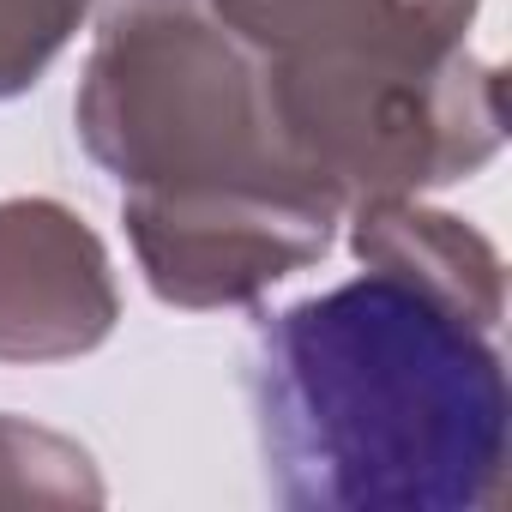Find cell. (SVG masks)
Listing matches in <instances>:
<instances>
[{
    "label": "cell",
    "mask_w": 512,
    "mask_h": 512,
    "mask_svg": "<svg viewBox=\"0 0 512 512\" xmlns=\"http://www.w3.org/2000/svg\"><path fill=\"white\" fill-rule=\"evenodd\" d=\"M73 115L121 181L139 272L163 302L235 308L332 247L344 205L302 169L260 61L205 0H115Z\"/></svg>",
    "instance_id": "cell-1"
},
{
    "label": "cell",
    "mask_w": 512,
    "mask_h": 512,
    "mask_svg": "<svg viewBox=\"0 0 512 512\" xmlns=\"http://www.w3.org/2000/svg\"><path fill=\"white\" fill-rule=\"evenodd\" d=\"M247 398L266 482L302 512H488L512 392L488 326L362 272L260 326Z\"/></svg>",
    "instance_id": "cell-2"
},
{
    "label": "cell",
    "mask_w": 512,
    "mask_h": 512,
    "mask_svg": "<svg viewBox=\"0 0 512 512\" xmlns=\"http://www.w3.org/2000/svg\"><path fill=\"white\" fill-rule=\"evenodd\" d=\"M121 290L103 241L55 199L0 205V362H67L109 338Z\"/></svg>",
    "instance_id": "cell-3"
},
{
    "label": "cell",
    "mask_w": 512,
    "mask_h": 512,
    "mask_svg": "<svg viewBox=\"0 0 512 512\" xmlns=\"http://www.w3.org/2000/svg\"><path fill=\"white\" fill-rule=\"evenodd\" d=\"M356 253L362 266L416 284L452 314L488 332L500 326V253L470 223L428 211L416 199H374V205H356Z\"/></svg>",
    "instance_id": "cell-4"
},
{
    "label": "cell",
    "mask_w": 512,
    "mask_h": 512,
    "mask_svg": "<svg viewBox=\"0 0 512 512\" xmlns=\"http://www.w3.org/2000/svg\"><path fill=\"white\" fill-rule=\"evenodd\" d=\"M49 506V500H103L91 458L19 416H0V506Z\"/></svg>",
    "instance_id": "cell-5"
},
{
    "label": "cell",
    "mask_w": 512,
    "mask_h": 512,
    "mask_svg": "<svg viewBox=\"0 0 512 512\" xmlns=\"http://www.w3.org/2000/svg\"><path fill=\"white\" fill-rule=\"evenodd\" d=\"M91 0H0V97H13L49 73Z\"/></svg>",
    "instance_id": "cell-6"
}]
</instances>
